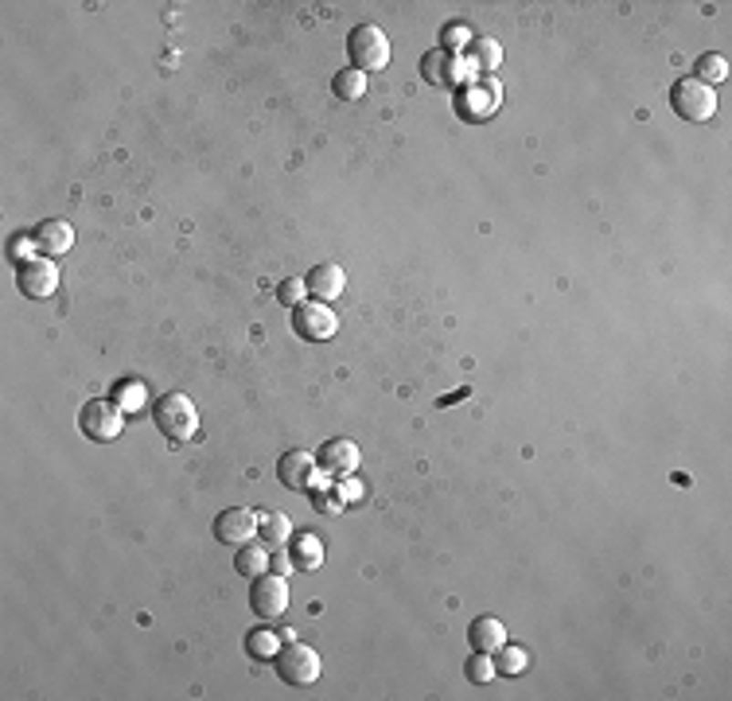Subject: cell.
<instances>
[{
	"label": "cell",
	"mask_w": 732,
	"mask_h": 701,
	"mask_svg": "<svg viewBox=\"0 0 732 701\" xmlns=\"http://www.w3.org/2000/svg\"><path fill=\"white\" fill-rule=\"evenodd\" d=\"M331 90H335L340 101H359L366 94V75L355 70V67H347V70H340V75L331 78Z\"/></svg>",
	"instance_id": "cell-20"
},
{
	"label": "cell",
	"mask_w": 732,
	"mask_h": 701,
	"mask_svg": "<svg viewBox=\"0 0 732 701\" xmlns=\"http://www.w3.org/2000/svg\"><path fill=\"white\" fill-rule=\"evenodd\" d=\"M340 491H343V499H359V491H362V487L355 484V479H347V476H343V487H340Z\"/></svg>",
	"instance_id": "cell-31"
},
{
	"label": "cell",
	"mask_w": 732,
	"mask_h": 701,
	"mask_svg": "<svg viewBox=\"0 0 732 701\" xmlns=\"http://www.w3.org/2000/svg\"><path fill=\"white\" fill-rule=\"evenodd\" d=\"M725 78H728V58L725 55H701L697 58V82L713 86V82H725Z\"/></svg>",
	"instance_id": "cell-22"
},
{
	"label": "cell",
	"mask_w": 732,
	"mask_h": 701,
	"mask_svg": "<svg viewBox=\"0 0 732 701\" xmlns=\"http://www.w3.org/2000/svg\"><path fill=\"white\" fill-rule=\"evenodd\" d=\"M499 670H495V663H491V654H483V651H476L472 659H467V682H476V685H483V682H491Z\"/></svg>",
	"instance_id": "cell-25"
},
{
	"label": "cell",
	"mask_w": 732,
	"mask_h": 701,
	"mask_svg": "<svg viewBox=\"0 0 732 701\" xmlns=\"http://www.w3.org/2000/svg\"><path fill=\"white\" fill-rule=\"evenodd\" d=\"M250 604L261 620H277L288 612V577L273 573L266 569L261 577H254V589H250Z\"/></svg>",
	"instance_id": "cell-6"
},
{
	"label": "cell",
	"mask_w": 732,
	"mask_h": 701,
	"mask_svg": "<svg viewBox=\"0 0 732 701\" xmlns=\"http://www.w3.org/2000/svg\"><path fill=\"white\" fill-rule=\"evenodd\" d=\"M495 654H499V663H495V670H499V675H522V670L530 666V654H526L522 647H507V643H503V647L495 651Z\"/></svg>",
	"instance_id": "cell-23"
},
{
	"label": "cell",
	"mask_w": 732,
	"mask_h": 701,
	"mask_svg": "<svg viewBox=\"0 0 732 701\" xmlns=\"http://www.w3.org/2000/svg\"><path fill=\"white\" fill-rule=\"evenodd\" d=\"M467 639H472L476 651L495 654L507 643V627L495 620V616H479V620H472V627H467Z\"/></svg>",
	"instance_id": "cell-14"
},
{
	"label": "cell",
	"mask_w": 732,
	"mask_h": 701,
	"mask_svg": "<svg viewBox=\"0 0 732 701\" xmlns=\"http://www.w3.org/2000/svg\"><path fill=\"white\" fill-rule=\"evenodd\" d=\"M304 285H308V297L316 300H340L343 288H347V273L335 266V261H324V266H312L308 277H304Z\"/></svg>",
	"instance_id": "cell-12"
},
{
	"label": "cell",
	"mask_w": 732,
	"mask_h": 701,
	"mask_svg": "<svg viewBox=\"0 0 732 701\" xmlns=\"http://www.w3.org/2000/svg\"><path fill=\"white\" fill-rule=\"evenodd\" d=\"M20 288L27 292V297H36V300L55 297V288H58V269H55V261H47V257L24 261V266H20Z\"/></svg>",
	"instance_id": "cell-10"
},
{
	"label": "cell",
	"mask_w": 732,
	"mask_h": 701,
	"mask_svg": "<svg viewBox=\"0 0 732 701\" xmlns=\"http://www.w3.org/2000/svg\"><path fill=\"white\" fill-rule=\"evenodd\" d=\"M273 666H277V675H281V682H288V685H312L319 678V654L297 639H288L285 647L277 651Z\"/></svg>",
	"instance_id": "cell-4"
},
{
	"label": "cell",
	"mask_w": 732,
	"mask_h": 701,
	"mask_svg": "<svg viewBox=\"0 0 732 701\" xmlns=\"http://www.w3.org/2000/svg\"><path fill=\"white\" fill-rule=\"evenodd\" d=\"M304 297H308V285H304V277H285V281L277 285V300L288 304V309L304 304Z\"/></svg>",
	"instance_id": "cell-24"
},
{
	"label": "cell",
	"mask_w": 732,
	"mask_h": 701,
	"mask_svg": "<svg viewBox=\"0 0 732 701\" xmlns=\"http://www.w3.org/2000/svg\"><path fill=\"white\" fill-rule=\"evenodd\" d=\"M316 495V510H324V515H335V510H343V499L340 495H319V491H312Z\"/></svg>",
	"instance_id": "cell-30"
},
{
	"label": "cell",
	"mask_w": 732,
	"mask_h": 701,
	"mask_svg": "<svg viewBox=\"0 0 732 701\" xmlns=\"http://www.w3.org/2000/svg\"><path fill=\"white\" fill-rule=\"evenodd\" d=\"M472 47H476V58H479V70H495L503 63V47L495 39H472Z\"/></svg>",
	"instance_id": "cell-26"
},
{
	"label": "cell",
	"mask_w": 732,
	"mask_h": 701,
	"mask_svg": "<svg viewBox=\"0 0 732 701\" xmlns=\"http://www.w3.org/2000/svg\"><path fill=\"white\" fill-rule=\"evenodd\" d=\"M214 538L226 546H246L250 538H257V515H250L246 507H230L214 518Z\"/></svg>",
	"instance_id": "cell-8"
},
{
	"label": "cell",
	"mask_w": 732,
	"mask_h": 701,
	"mask_svg": "<svg viewBox=\"0 0 732 701\" xmlns=\"http://www.w3.org/2000/svg\"><path fill=\"white\" fill-rule=\"evenodd\" d=\"M359 460H362V452H359L355 441H347V436H340V441H328L324 448H319V456H316V464L324 467L328 476H335V479H343V476L355 472Z\"/></svg>",
	"instance_id": "cell-9"
},
{
	"label": "cell",
	"mask_w": 732,
	"mask_h": 701,
	"mask_svg": "<svg viewBox=\"0 0 732 701\" xmlns=\"http://www.w3.org/2000/svg\"><path fill=\"white\" fill-rule=\"evenodd\" d=\"M113 402L125 409V413H137V409L144 405V386L137 382V378H125V382L113 386Z\"/></svg>",
	"instance_id": "cell-21"
},
{
	"label": "cell",
	"mask_w": 732,
	"mask_h": 701,
	"mask_svg": "<svg viewBox=\"0 0 732 701\" xmlns=\"http://www.w3.org/2000/svg\"><path fill=\"white\" fill-rule=\"evenodd\" d=\"M347 55H350V67L362 70V75H371V70H382L390 63V39H386L382 27L359 24L347 39Z\"/></svg>",
	"instance_id": "cell-2"
},
{
	"label": "cell",
	"mask_w": 732,
	"mask_h": 701,
	"mask_svg": "<svg viewBox=\"0 0 732 701\" xmlns=\"http://www.w3.org/2000/svg\"><path fill=\"white\" fill-rule=\"evenodd\" d=\"M288 553H292V561H297V569H304V573H316V569L324 565V542H319L316 534H300V538H292Z\"/></svg>",
	"instance_id": "cell-16"
},
{
	"label": "cell",
	"mask_w": 732,
	"mask_h": 701,
	"mask_svg": "<svg viewBox=\"0 0 732 701\" xmlns=\"http://www.w3.org/2000/svg\"><path fill=\"white\" fill-rule=\"evenodd\" d=\"M421 75L429 82H436V86H448V82H460L464 70H460V63H456V55L452 51H433V55H424Z\"/></svg>",
	"instance_id": "cell-15"
},
{
	"label": "cell",
	"mask_w": 732,
	"mask_h": 701,
	"mask_svg": "<svg viewBox=\"0 0 732 701\" xmlns=\"http://www.w3.org/2000/svg\"><path fill=\"white\" fill-rule=\"evenodd\" d=\"M257 538H266V542L277 549L285 546L292 538V522L288 515H281V510H266V515H257Z\"/></svg>",
	"instance_id": "cell-17"
},
{
	"label": "cell",
	"mask_w": 732,
	"mask_h": 701,
	"mask_svg": "<svg viewBox=\"0 0 732 701\" xmlns=\"http://www.w3.org/2000/svg\"><path fill=\"white\" fill-rule=\"evenodd\" d=\"M269 569H273V573H281V577H288V573H297V561H292V553H288V549L277 546V549H273V558H269Z\"/></svg>",
	"instance_id": "cell-28"
},
{
	"label": "cell",
	"mask_w": 732,
	"mask_h": 701,
	"mask_svg": "<svg viewBox=\"0 0 732 701\" xmlns=\"http://www.w3.org/2000/svg\"><path fill=\"white\" fill-rule=\"evenodd\" d=\"M277 651H281V639H277V632H269V627H254L250 635H246V654L257 663H273Z\"/></svg>",
	"instance_id": "cell-18"
},
{
	"label": "cell",
	"mask_w": 732,
	"mask_h": 701,
	"mask_svg": "<svg viewBox=\"0 0 732 701\" xmlns=\"http://www.w3.org/2000/svg\"><path fill=\"white\" fill-rule=\"evenodd\" d=\"M441 39H444V51H456V47H467V43H472V32H467L464 24H448Z\"/></svg>",
	"instance_id": "cell-27"
},
{
	"label": "cell",
	"mask_w": 732,
	"mask_h": 701,
	"mask_svg": "<svg viewBox=\"0 0 732 701\" xmlns=\"http://www.w3.org/2000/svg\"><path fill=\"white\" fill-rule=\"evenodd\" d=\"M234 569H238L242 577H261L269 569V549L257 546V542H246L238 546V558H234Z\"/></svg>",
	"instance_id": "cell-19"
},
{
	"label": "cell",
	"mask_w": 732,
	"mask_h": 701,
	"mask_svg": "<svg viewBox=\"0 0 732 701\" xmlns=\"http://www.w3.org/2000/svg\"><path fill=\"white\" fill-rule=\"evenodd\" d=\"M292 328H297V335H304V340H316L324 343L335 335V328H340V319H335V312L328 309L324 300H304L292 309Z\"/></svg>",
	"instance_id": "cell-7"
},
{
	"label": "cell",
	"mask_w": 732,
	"mask_h": 701,
	"mask_svg": "<svg viewBox=\"0 0 732 701\" xmlns=\"http://www.w3.org/2000/svg\"><path fill=\"white\" fill-rule=\"evenodd\" d=\"M8 250H12V257H16V261H36L32 254L39 250V246H36V238H24V234H16V238H12V246H8Z\"/></svg>",
	"instance_id": "cell-29"
},
{
	"label": "cell",
	"mask_w": 732,
	"mask_h": 701,
	"mask_svg": "<svg viewBox=\"0 0 732 701\" xmlns=\"http://www.w3.org/2000/svg\"><path fill=\"white\" fill-rule=\"evenodd\" d=\"M152 421H156V429L164 433L172 445H187V441H192V436L199 433V409H195V402L187 398V393H180V390L164 393V398L152 405Z\"/></svg>",
	"instance_id": "cell-1"
},
{
	"label": "cell",
	"mask_w": 732,
	"mask_h": 701,
	"mask_svg": "<svg viewBox=\"0 0 732 701\" xmlns=\"http://www.w3.org/2000/svg\"><path fill=\"white\" fill-rule=\"evenodd\" d=\"M78 429H82L86 436H90V441L110 445V441H117V436H121V429H125V409L117 405V402L94 398V402H86V405H82V413H78Z\"/></svg>",
	"instance_id": "cell-3"
},
{
	"label": "cell",
	"mask_w": 732,
	"mask_h": 701,
	"mask_svg": "<svg viewBox=\"0 0 732 701\" xmlns=\"http://www.w3.org/2000/svg\"><path fill=\"white\" fill-rule=\"evenodd\" d=\"M670 101H674V113L685 117V121H709L716 113V94L713 86L697 82V78H678L674 90H670Z\"/></svg>",
	"instance_id": "cell-5"
},
{
	"label": "cell",
	"mask_w": 732,
	"mask_h": 701,
	"mask_svg": "<svg viewBox=\"0 0 732 701\" xmlns=\"http://www.w3.org/2000/svg\"><path fill=\"white\" fill-rule=\"evenodd\" d=\"M277 476H281V484L288 491H308L312 479H316V456H308L304 448L285 452L281 464H277Z\"/></svg>",
	"instance_id": "cell-11"
},
{
	"label": "cell",
	"mask_w": 732,
	"mask_h": 701,
	"mask_svg": "<svg viewBox=\"0 0 732 701\" xmlns=\"http://www.w3.org/2000/svg\"><path fill=\"white\" fill-rule=\"evenodd\" d=\"M32 238H36V246H39L43 257H63L70 246H75V226L63 223V218H51V223L36 226Z\"/></svg>",
	"instance_id": "cell-13"
}]
</instances>
